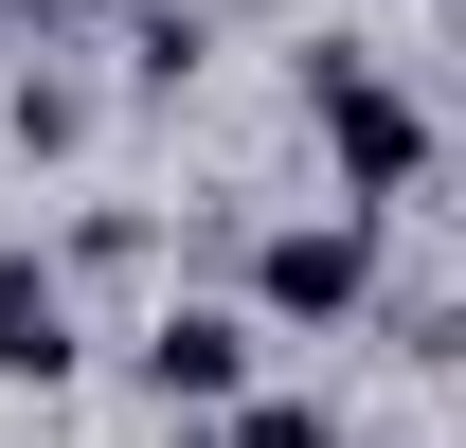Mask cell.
<instances>
[{
  "instance_id": "obj_1",
  "label": "cell",
  "mask_w": 466,
  "mask_h": 448,
  "mask_svg": "<svg viewBox=\"0 0 466 448\" xmlns=\"http://www.w3.org/2000/svg\"><path fill=\"white\" fill-rule=\"evenodd\" d=\"M305 126H323V162H341V216H412L431 198V108L395 90V55L377 36H305Z\"/></svg>"
},
{
  "instance_id": "obj_2",
  "label": "cell",
  "mask_w": 466,
  "mask_h": 448,
  "mask_svg": "<svg viewBox=\"0 0 466 448\" xmlns=\"http://www.w3.org/2000/svg\"><path fill=\"white\" fill-rule=\"evenodd\" d=\"M359 305H377V216H269L251 233V305H233L251 341H341Z\"/></svg>"
},
{
  "instance_id": "obj_3",
  "label": "cell",
  "mask_w": 466,
  "mask_h": 448,
  "mask_svg": "<svg viewBox=\"0 0 466 448\" xmlns=\"http://www.w3.org/2000/svg\"><path fill=\"white\" fill-rule=\"evenodd\" d=\"M251 377H269V341L233 323V305H144V341H126V394L144 412H233Z\"/></svg>"
},
{
  "instance_id": "obj_4",
  "label": "cell",
  "mask_w": 466,
  "mask_h": 448,
  "mask_svg": "<svg viewBox=\"0 0 466 448\" xmlns=\"http://www.w3.org/2000/svg\"><path fill=\"white\" fill-rule=\"evenodd\" d=\"M72 359H90V305H72V270L36 251V233H0V394H55Z\"/></svg>"
},
{
  "instance_id": "obj_5",
  "label": "cell",
  "mask_w": 466,
  "mask_h": 448,
  "mask_svg": "<svg viewBox=\"0 0 466 448\" xmlns=\"http://www.w3.org/2000/svg\"><path fill=\"white\" fill-rule=\"evenodd\" d=\"M0 126H18V162H90V126H108V90H90V72H18V108H0Z\"/></svg>"
},
{
  "instance_id": "obj_6",
  "label": "cell",
  "mask_w": 466,
  "mask_h": 448,
  "mask_svg": "<svg viewBox=\"0 0 466 448\" xmlns=\"http://www.w3.org/2000/svg\"><path fill=\"white\" fill-rule=\"evenodd\" d=\"M216 448H359V431L323 412V394H288V377H251V394L216 412Z\"/></svg>"
},
{
  "instance_id": "obj_7",
  "label": "cell",
  "mask_w": 466,
  "mask_h": 448,
  "mask_svg": "<svg viewBox=\"0 0 466 448\" xmlns=\"http://www.w3.org/2000/svg\"><path fill=\"white\" fill-rule=\"evenodd\" d=\"M198 55H216V0H126V72L144 90H179Z\"/></svg>"
},
{
  "instance_id": "obj_8",
  "label": "cell",
  "mask_w": 466,
  "mask_h": 448,
  "mask_svg": "<svg viewBox=\"0 0 466 448\" xmlns=\"http://www.w3.org/2000/svg\"><path fill=\"white\" fill-rule=\"evenodd\" d=\"M0 18H18V36H36V55H72V36H90V18H126V0H0Z\"/></svg>"
}]
</instances>
